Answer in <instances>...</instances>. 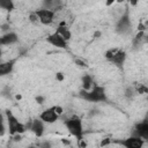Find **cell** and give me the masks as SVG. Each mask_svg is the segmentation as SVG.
<instances>
[{
  "label": "cell",
  "instance_id": "cell-17",
  "mask_svg": "<svg viewBox=\"0 0 148 148\" xmlns=\"http://www.w3.org/2000/svg\"><path fill=\"white\" fill-rule=\"evenodd\" d=\"M136 90H138L139 94H146V92H148V88L145 87V86H139Z\"/></svg>",
  "mask_w": 148,
  "mask_h": 148
},
{
  "label": "cell",
  "instance_id": "cell-8",
  "mask_svg": "<svg viewBox=\"0 0 148 148\" xmlns=\"http://www.w3.org/2000/svg\"><path fill=\"white\" fill-rule=\"evenodd\" d=\"M58 118H59V114L54 111L53 106H52V108H49V109H46V110H44V111L40 113V116H39V119H42V120H43L44 123H46V124L56 123V121L58 120Z\"/></svg>",
  "mask_w": 148,
  "mask_h": 148
},
{
  "label": "cell",
  "instance_id": "cell-25",
  "mask_svg": "<svg viewBox=\"0 0 148 148\" xmlns=\"http://www.w3.org/2000/svg\"><path fill=\"white\" fill-rule=\"evenodd\" d=\"M29 148H36V147H29Z\"/></svg>",
  "mask_w": 148,
  "mask_h": 148
},
{
  "label": "cell",
  "instance_id": "cell-6",
  "mask_svg": "<svg viewBox=\"0 0 148 148\" xmlns=\"http://www.w3.org/2000/svg\"><path fill=\"white\" fill-rule=\"evenodd\" d=\"M143 143H145V140L136 135L126 138L123 141H120V145H123L125 148H142Z\"/></svg>",
  "mask_w": 148,
  "mask_h": 148
},
{
  "label": "cell",
  "instance_id": "cell-10",
  "mask_svg": "<svg viewBox=\"0 0 148 148\" xmlns=\"http://www.w3.org/2000/svg\"><path fill=\"white\" fill-rule=\"evenodd\" d=\"M134 135L143 140H148V121H141L136 124L134 127Z\"/></svg>",
  "mask_w": 148,
  "mask_h": 148
},
{
  "label": "cell",
  "instance_id": "cell-2",
  "mask_svg": "<svg viewBox=\"0 0 148 148\" xmlns=\"http://www.w3.org/2000/svg\"><path fill=\"white\" fill-rule=\"evenodd\" d=\"M65 126L66 128L68 130V132L75 136L77 139V141H81L82 140V136H83V126H82V120L80 117L77 116H72L69 117L68 119L65 120Z\"/></svg>",
  "mask_w": 148,
  "mask_h": 148
},
{
  "label": "cell",
  "instance_id": "cell-24",
  "mask_svg": "<svg viewBox=\"0 0 148 148\" xmlns=\"http://www.w3.org/2000/svg\"><path fill=\"white\" fill-rule=\"evenodd\" d=\"M110 139H105V140H103L102 142H101V146H105V145H108V143H110Z\"/></svg>",
  "mask_w": 148,
  "mask_h": 148
},
{
  "label": "cell",
  "instance_id": "cell-3",
  "mask_svg": "<svg viewBox=\"0 0 148 148\" xmlns=\"http://www.w3.org/2000/svg\"><path fill=\"white\" fill-rule=\"evenodd\" d=\"M105 58L116 66H123L126 60V53L120 49H110L105 52Z\"/></svg>",
  "mask_w": 148,
  "mask_h": 148
},
{
  "label": "cell",
  "instance_id": "cell-7",
  "mask_svg": "<svg viewBox=\"0 0 148 148\" xmlns=\"http://www.w3.org/2000/svg\"><path fill=\"white\" fill-rule=\"evenodd\" d=\"M47 43H50L51 45L58 47V49H66L67 47V40L64 39L58 32H53L51 35H49L46 37Z\"/></svg>",
  "mask_w": 148,
  "mask_h": 148
},
{
  "label": "cell",
  "instance_id": "cell-15",
  "mask_svg": "<svg viewBox=\"0 0 148 148\" xmlns=\"http://www.w3.org/2000/svg\"><path fill=\"white\" fill-rule=\"evenodd\" d=\"M92 83H94V81H92V77L90 76V75H84L83 77H82V86H83V90H90L91 89V87H94L92 86Z\"/></svg>",
  "mask_w": 148,
  "mask_h": 148
},
{
  "label": "cell",
  "instance_id": "cell-1",
  "mask_svg": "<svg viewBox=\"0 0 148 148\" xmlns=\"http://www.w3.org/2000/svg\"><path fill=\"white\" fill-rule=\"evenodd\" d=\"M81 97H83L86 101H89V102H94V103H97V102H105L106 101V92H105V89L101 86H97L95 84L90 90H81L80 92Z\"/></svg>",
  "mask_w": 148,
  "mask_h": 148
},
{
  "label": "cell",
  "instance_id": "cell-14",
  "mask_svg": "<svg viewBox=\"0 0 148 148\" xmlns=\"http://www.w3.org/2000/svg\"><path fill=\"white\" fill-rule=\"evenodd\" d=\"M13 67H14V60L2 62V64L0 65V74H1V75L9 74V73L13 71Z\"/></svg>",
  "mask_w": 148,
  "mask_h": 148
},
{
  "label": "cell",
  "instance_id": "cell-13",
  "mask_svg": "<svg viewBox=\"0 0 148 148\" xmlns=\"http://www.w3.org/2000/svg\"><path fill=\"white\" fill-rule=\"evenodd\" d=\"M56 32H58L64 39H66L67 42L71 39V37H72V34H71V31H69V29L65 25V22H61L60 24H59V27H58V29H57V31Z\"/></svg>",
  "mask_w": 148,
  "mask_h": 148
},
{
  "label": "cell",
  "instance_id": "cell-9",
  "mask_svg": "<svg viewBox=\"0 0 148 148\" xmlns=\"http://www.w3.org/2000/svg\"><path fill=\"white\" fill-rule=\"evenodd\" d=\"M131 30V21H130V15L126 12L118 21L117 23V31L120 34H126Z\"/></svg>",
  "mask_w": 148,
  "mask_h": 148
},
{
  "label": "cell",
  "instance_id": "cell-21",
  "mask_svg": "<svg viewBox=\"0 0 148 148\" xmlns=\"http://www.w3.org/2000/svg\"><path fill=\"white\" fill-rule=\"evenodd\" d=\"M29 17H30V21H31V22H37V21H38V17H37V15H36V13L31 14Z\"/></svg>",
  "mask_w": 148,
  "mask_h": 148
},
{
  "label": "cell",
  "instance_id": "cell-22",
  "mask_svg": "<svg viewBox=\"0 0 148 148\" xmlns=\"http://www.w3.org/2000/svg\"><path fill=\"white\" fill-rule=\"evenodd\" d=\"M56 77H57L58 81H62V80L65 79V75H64L62 73H57V74H56Z\"/></svg>",
  "mask_w": 148,
  "mask_h": 148
},
{
  "label": "cell",
  "instance_id": "cell-16",
  "mask_svg": "<svg viewBox=\"0 0 148 148\" xmlns=\"http://www.w3.org/2000/svg\"><path fill=\"white\" fill-rule=\"evenodd\" d=\"M0 7L2 9H7V10H12L14 8V3L10 0H0Z\"/></svg>",
  "mask_w": 148,
  "mask_h": 148
},
{
  "label": "cell",
  "instance_id": "cell-18",
  "mask_svg": "<svg viewBox=\"0 0 148 148\" xmlns=\"http://www.w3.org/2000/svg\"><path fill=\"white\" fill-rule=\"evenodd\" d=\"M39 148H51V142L50 141H43L39 145Z\"/></svg>",
  "mask_w": 148,
  "mask_h": 148
},
{
  "label": "cell",
  "instance_id": "cell-11",
  "mask_svg": "<svg viewBox=\"0 0 148 148\" xmlns=\"http://www.w3.org/2000/svg\"><path fill=\"white\" fill-rule=\"evenodd\" d=\"M29 128L36 136H42L44 133V121L42 119H35L31 121Z\"/></svg>",
  "mask_w": 148,
  "mask_h": 148
},
{
  "label": "cell",
  "instance_id": "cell-23",
  "mask_svg": "<svg viewBox=\"0 0 148 148\" xmlns=\"http://www.w3.org/2000/svg\"><path fill=\"white\" fill-rule=\"evenodd\" d=\"M36 101H37L38 104H43V102H44V97H43V96H37V97H36Z\"/></svg>",
  "mask_w": 148,
  "mask_h": 148
},
{
  "label": "cell",
  "instance_id": "cell-20",
  "mask_svg": "<svg viewBox=\"0 0 148 148\" xmlns=\"http://www.w3.org/2000/svg\"><path fill=\"white\" fill-rule=\"evenodd\" d=\"M53 109H54V111L60 116L61 113H62V108L61 106H58V105H56V106H53Z\"/></svg>",
  "mask_w": 148,
  "mask_h": 148
},
{
  "label": "cell",
  "instance_id": "cell-12",
  "mask_svg": "<svg viewBox=\"0 0 148 148\" xmlns=\"http://www.w3.org/2000/svg\"><path fill=\"white\" fill-rule=\"evenodd\" d=\"M17 39H18V37H17V35L15 32L8 31V32L2 35V37L0 39V43H1V45H12V44L16 43Z\"/></svg>",
  "mask_w": 148,
  "mask_h": 148
},
{
  "label": "cell",
  "instance_id": "cell-19",
  "mask_svg": "<svg viewBox=\"0 0 148 148\" xmlns=\"http://www.w3.org/2000/svg\"><path fill=\"white\" fill-rule=\"evenodd\" d=\"M75 64H76L77 66H80V67H86V66H87L86 62L82 61V60H80V59H76V60H75Z\"/></svg>",
  "mask_w": 148,
  "mask_h": 148
},
{
  "label": "cell",
  "instance_id": "cell-4",
  "mask_svg": "<svg viewBox=\"0 0 148 148\" xmlns=\"http://www.w3.org/2000/svg\"><path fill=\"white\" fill-rule=\"evenodd\" d=\"M7 121H8V130L9 133L14 136L16 134H22L25 131V127L22 123H20L15 116H13L10 112H7Z\"/></svg>",
  "mask_w": 148,
  "mask_h": 148
},
{
  "label": "cell",
  "instance_id": "cell-5",
  "mask_svg": "<svg viewBox=\"0 0 148 148\" xmlns=\"http://www.w3.org/2000/svg\"><path fill=\"white\" fill-rule=\"evenodd\" d=\"M36 15L38 17V21L42 23V24H51L54 20V13L53 10H50V9H46V8H40V9H37L36 12Z\"/></svg>",
  "mask_w": 148,
  "mask_h": 148
}]
</instances>
